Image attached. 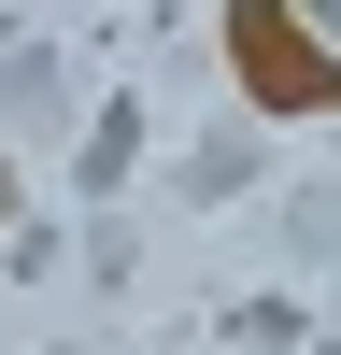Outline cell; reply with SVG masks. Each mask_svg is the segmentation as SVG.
Listing matches in <instances>:
<instances>
[{"label": "cell", "instance_id": "obj_1", "mask_svg": "<svg viewBox=\"0 0 341 355\" xmlns=\"http://www.w3.org/2000/svg\"><path fill=\"white\" fill-rule=\"evenodd\" d=\"M242 57H270L256 100H284V114H299V100H341V57H284V15H270V0H242Z\"/></svg>", "mask_w": 341, "mask_h": 355}]
</instances>
